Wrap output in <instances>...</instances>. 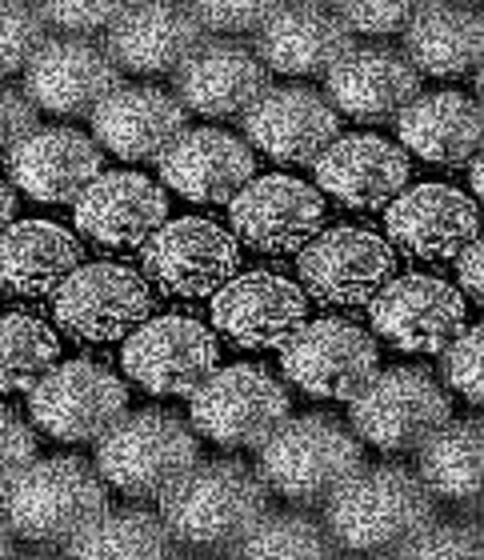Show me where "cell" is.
I'll return each instance as SVG.
<instances>
[{"label":"cell","mask_w":484,"mask_h":560,"mask_svg":"<svg viewBox=\"0 0 484 560\" xmlns=\"http://www.w3.org/2000/svg\"><path fill=\"white\" fill-rule=\"evenodd\" d=\"M433 521L437 501L409 465H361L324 501V528L337 549L361 557H397Z\"/></svg>","instance_id":"6da1fadb"},{"label":"cell","mask_w":484,"mask_h":560,"mask_svg":"<svg viewBox=\"0 0 484 560\" xmlns=\"http://www.w3.org/2000/svg\"><path fill=\"white\" fill-rule=\"evenodd\" d=\"M269 485L245 460H197L161 497V521L173 540L204 552H233L269 513Z\"/></svg>","instance_id":"7a4b0ae2"},{"label":"cell","mask_w":484,"mask_h":560,"mask_svg":"<svg viewBox=\"0 0 484 560\" xmlns=\"http://www.w3.org/2000/svg\"><path fill=\"white\" fill-rule=\"evenodd\" d=\"M108 509V485L84 456H45L0 489L12 537L64 549Z\"/></svg>","instance_id":"3957f363"},{"label":"cell","mask_w":484,"mask_h":560,"mask_svg":"<svg viewBox=\"0 0 484 560\" xmlns=\"http://www.w3.org/2000/svg\"><path fill=\"white\" fill-rule=\"evenodd\" d=\"M257 453L260 480L293 504H324L365 465L361 436L329 412L288 417Z\"/></svg>","instance_id":"277c9868"},{"label":"cell","mask_w":484,"mask_h":560,"mask_svg":"<svg viewBox=\"0 0 484 560\" xmlns=\"http://www.w3.org/2000/svg\"><path fill=\"white\" fill-rule=\"evenodd\" d=\"M197 460V429L168 409L125 412L96 441V472L132 501H161Z\"/></svg>","instance_id":"5b68a950"},{"label":"cell","mask_w":484,"mask_h":560,"mask_svg":"<svg viewBox=\"0 0 484 560\" xmlns=\"http://www.w3.org/2000/svg\"><path fill=\"white\" fill-rule=\"evenodd\" d=\"M353 432L380 453H416L452 417L449 393L428 369H389L368 381L353 400Z\"/></svg>","instance_id":"8992f818"},{"label":"cell","mask_w":484,"mask_h":560,"mask_svg":"<svg viewBox=\"0 0 484 560\" xmlns=\"http://www.w3.org/2000/svg\"><path fill=\"white\" fill-rule=\"evenodd\" d=\"M288 393L260 364H228L192 393V429L221 448H260L288 420Z\"/></svg>","instance_id":"52a82bcc"},{"label":"cell","mask_w":484,"mask_h":560,"mask_svg":"<svg viewBox=\"0 0 484 560\" xmlns=\"http://www.w3.org/2000/svg\"><path fill=\"white\" fill-rule=\"evenodd\" d=\"M281 369L300 393L320 400H353L380 373L373 332L344 316L305 320L281 345Z\"/></svg>","instance_id":"ba28073f"},{"label":"cell","mask_w":484,"mask_h":560,"mask_svg":"<svg viewBox=\"0 0 484 560\" xmlns=\"http://www.w3.org/2000/svg\"><path fill=\"white\" fill-rule=\"evenodd\" d=\"M28 412L40 432L64 444H96L125 412L129 388L113 369L96 361L57 364L28 393Z\"/></svg>","instance_id":"9c48e42d"},{"label":"cell","mask_w":484,"mask_h":560,"mask_svg":"<svg viewBox=\"0 0 484 560\" xmlns=\"http://www.w3.org/2000/svg\"><path fill=\"white\" fill-rule=\"evenodd\" d=\"M144 277L168 296H213L240 269L237 236L204 217L165 221L141 245Z\"/></svg>","instance_id":"30bf717a"},{"label":"cell","mask_w":484,"mask_h":560,"mask_svg":"<svg viewBox=\"0 0 484 560\" xmlns=\"http://www.w3.org/2000/svg\"><path fill=\"white\" fill-rule=\"evenodd\" d=\"M52 313L64 332L76 340H120L132 328H141L153 316V292L141 272L129 265L96 260L81 265L57 292H52Z\"/></svg>","instance_id":"8fae6325"},{"label":"cell","mask_w":484,"mask_h":560,"mask_svg":"<svg viewBox=\"0 0 484 560\" xmlns=\"http://www.w3.org/2000/svg\"><path fill=\"white\" fill-rule=\"evenodd\" d=\"M125 373L153 397H192L216 373L221 345L192 316H153L129 332Z\"/></svg>","instance_id":"7c38bea8"},{"label":"cell","mask_w":484,"mask_h":560,"mask_svg":"<svg viewBox=\"0 0 484 560\" xmlns=\"http://www.w3.org/2000/svg\"><path fill=\"white\" fill-rule=\"evenodd\" d=\"M296 272L320 304L356 308L389 284L397 272V257L385 236L356 229V224H341V229L317 233L300 248Z\"/></svg>","instance_id":"4fadbf2b"},{"label":"cell","mask_w":484,"mask_h":560,"mask_svg":"<svg viewBox=\"0 0 484 560\" xmlns=\"http://www.w3.org/2000/svg\"><path fill=\"white\" fill-rule=\"evenodd\" d=\"M228 221L248 248L284 257L324 229V197L296 176H260L228 200Z\"/></svg>","instance_id":"5bb4252c"},{"label":"cell","mask_w":484,"mask_h":560,"mask_svg":"<svg viewBox=\"0 0 484 560\" xmlns=\"http://www.w3.org/2000/svg\"><path fill=\"white\" fill-rule=\"evenodd\" d=\"M117 89L120 69L108 48L84 36H48V45L24 69V96L57 117H93Z\"/></svg>","instance_id":"9a60e30c"},{"label":"cell","mask_w":484,"mask_h":560,"mask_svg":"<svg viewBox=\"0 0 484 560\" xmlns=\"http://www.w3.org/2000/svg\"><path fill=\"white\" fill-rule=\"evenodd\" d=\"M421 96V72L392 45H353L324 77V101L337 117L389 125Z\"/></svg>","instance_id":"2e32d148"},{"label":"cell","mask_w":484,"mask_h":560,"mask_svg":"<svg viewBox=\"0 0 484 560\" xmlns=\"http://www.w3.org/2000/svg\"><path fill=\"white\" fill-rule=\"evenodd\" d=\"M272 89V72L240 40H216L209 36L177 72H173V96L185 113L209 120L245 117L260 96Z\"/></svg>","instance_id":"e0dca14e"},{"label":"cell","mask_w":484,"mask_h":560,"mask_svg":"<svg viewBox=\"0 0 484 560\" xmlns=\"http://www.w3.org/2000/svg\"><path fill=\"white\" fill-rule=\"evenodd\" d=\"M368 304L373 328L404 352H440L464 332V296L428 272L389 280Z\"/></svg>","instance_id":"ac0fdd59"},{"label":"cell","mask_w":484,"mask_h":560,"mask_svg":"<svg viewBox=\"0 0 484 560\" xmlns=\"http://www.w3.org/2000/svg\"><path fill=\"white\" fill-rule=\"evenodd\" d=\"M240 125L248 144L276 164H317L320 152L341 137V117L332 113L324 93L305 84L269 89L240 117Z\"/></svg>","instance_id":"d6986e66"},{"label":"cell","mask_w":484,"mask_h":560,"mask_svg":"<svg viewBox=\"0 0 484 560\" xmlns=\"http://www.w3.org/2000/svg\"><path fill=\"white\" fill-rule=\"evenodd\" d=\"M305 320V289L281 272H245L213 292V325L240 349H281Z\"/></svg>","instance_id":"ffe728a7"},{"label":"cell","mask_w":484,"mask_h":560,"mask_svg":"<svg viewBox=\"0 0 484 560\" xmlns=\"http://www.w3.org/2000/svg\"><path fill=\"white\" fill-rule=\"evenodd\" d=\"M185 132V105L156 84H120L93 113V140L120 161H161Z\"/></svg>","instance_id":"44dd1931"},{"label":"cell","mask_w":484,"mask_h":560,"mask_svg":"<svg viewBox=\"0 0 484 560\" xmlns=\"http://www.w3.org/2000/svg\"><path fill=\"white\" fill-rule=\"evenodd\" d=\"M317 168V192H329L344 209H385L397 200L409 185V152L385 137H337L329 149L320 152Z\"/></svg>","instance_id":"7402d4cb"},{"label":"cell","mask_w":484,"mask_h":560,"mask_svg":"<svg viewBox=\"0 0 484 560\" xmlns=\"http://www.w3.org/2000/svg\"><path fill=\"white\" fill-rule=\"evenodd\" d=\"M204 40L209 36L189 12V4H165V0L125 4V12L105 33V48L113 65L141 72V77L177 72Z\"/></svg>","instance_id":"603a6c76"},{"label":"cell","mask_w":484,"mask_h":560,"mask_svg":"<svg viewBox=\"0 0 484 560\" xmlns=\"http://www.w3.org/2000/svg\"><path fill=\"white\" fill-rule=\"evenodd\" d=\"M389 241L421 260H452L464 245L476 241L481 212L461 188L452 185H413L389 200Z\"/></svg>","instance_id":"cb8c5ba5"},{"label":"cell","mask_w":484,"mask_h":560,"mask_svg":"<svg viewBox=\"0 0 484 560\" xmlns=\"http://www.w3.org/2000/svg\"><path fill=\"white\" fill-rule=\"evenodd\" d=\"M252 52L269 72L329 77L332 65L353 52V33L329 4H276V12L260 24Z\"/></svg>","instance_id":"d4e9b609"},{"label":"cell","mask_w":484,"mask_h":560,"mask_svg":"<svg viewBox=\"0 0 484 560\" xmlns=\"http://www.w3.org/2000/svg\"><path fill=\"white\" fill-rule=\"evenodd\" d=\"M165 217V188L141 173H101L76 200V229L101 248H141Z\"/></svg>","instance_id":"484cf974"},{"label":"cell","mask_w":484,"mask_h":560,"mask_svg":"<svg viewBox=\"0 0 484 560\" xmlns=\"http://www.w3.org/2000/svg\"><path fill=\"white\" fill-rule=\"evenodd\" d=\"M101 144L64 125H48L36 129L21 149L9 156L12 185L24 197L40 200V205H76L81 192L101 176Z\"/></svg>","instance_id":"4316f807"},{"label":"cell","mask_w":484,"mask_h":560,"mask_svg":"<svg viewBox=\"0 0 484 560\" xmlns=\"http://www.w3.org/2000/svg\"><path fill=\"white\" fill-rule=\"evenodd\" d=\"M156 164L161 180L197 205H225L257 173V156L225 129H189Z\"/></svg>","instance_id":"83f0119b"},{"label":"cell","mask_w":484,"mask_h":560,"mask_svg":"<svg viewBox=\"0 0 484 560\" xmlns=\"http://www.w3.org/2000/svg\"><path fill=\"white\" fill-rule=\"evenodd\" d=\"M81 241L52 221H12L0 233V289L12 296H48L81 269Z\"/></svg>","instance_id":"f1b7e54d"},{"label":"cell","mask_w":484,"mask_h":560,"mask_svg":"<svg viewBox=\"0 0 484 560\" xmlns=\"http://www.w3.org/2000/svg\"><path fill=\"white\" fill-rule=\"evenodd\" d=\"M397 132L404 149L416 152L421 161L461 168L481 152L484 113L473 96L440 89V93L416 96L397 117Z\"/></svg>","instance_id":"f546056e"},{"label":"cell","mask_w":484,"mask_h":560,"mask_svg":"<svg viewBox=\"0 0 484 560\" xmlns=\"http://www.w3.org/2000/svg\"><path fill=\"white\" fill-rule=\"evenodd\" d=\"M404 57L416 72L428 77H464L476 72L484 57V16L473 4H416L404 28Z\"/></svg>","instance_id":"4dcf8cb0"},{"label":"cell","mask_w":484,"mask_h":560,"mask_svg":"<svg viewBox=\"0 0 484 560\" xmlns=\"http://www.w3.org/2000/svg\"><path fill=\"white\" fill-rule=\"evenodd\" d=\"M416 477L425 480L433 501H445L452 509L476 513L481 509V485H484V424L481 417L445 420L421 448Z\"/></svg>","instance_id":"1f68e13d"},{"label":"cell","mask_w":484,"mask_h":560,"mask_svg":"<svg viewBox=\"0 0 484 560\" xmlns=\"http://www.w3.org/2000/svg\"><path fill=\"white\" fill-rule=\"evenodd\" d=\"M173 533L149 509H105L76 540L64 545V552L76 560H161L173 557Z\"/></svg>","instance_id":"d6a6232c"},{"label":"cell","mask_w":484,"mask_h":560,"mask_svg":"<svg viewBox=\"0 0 484 560\" xmlns=\"http://www.w3.org/2000/svg\"><path fill=\"white\" fill-rule=\"evenodd\" d=\"M57 332L40 316H0V393H33L57 369Z\"/></svg>","instance_id":"836d02e7"},{"label":"cell","mask_w":484,"mask_h":560,"mask_svg":"<svg viewBox=\"0 0 484 560\" xmlns=\"http://www.w3.org/2000/svg\"><path fill=\"white\" fill-rule=\"evenodd\" d=\"M337 540L329 537L324 521H317L312 513H264L252 533L240 540L233 557H248V560H324L337 557Z\"/></svg>","instance_id":"e575fe53"},{"label":"cell","mask_w":484,"mask_h":560,"mask_svg":"<svg viewBox=\"0 0 484 560\" xmlns=\"http://www.w3.org/2000/svg\"><path fill=\"white\" fill-rule=\"evenodd\" d=\"M48 45V24L36 4L0 0V77L24 72Z\"/></svg>","instance_id":"d590c367"},{"label":"cell","mask_w":484,"mask_h":560,"mask_svg":"<svg viewBox=\"0 0 484 560\" xmlns=\"http://www.w3.org/2000/svg\"><path fill=\"white\" fill-rule=\"evenodd\" d=\"M484 533L476 521H433L421 528L397 557L404 560H452V557H481Z\"/></svg>","instance_id":"8d00e7d4"},{"label":"cell","mask_w":484,"mask_h":560,"mask_svg":"<svg viewBox=\"0 0 484 560\" xmlns=\"http://www.w3.org/2000/svg\"><path fill=\"white\" fill-rule=\"evenodd\" d=\"M204 36H257L260 24L269 21L276 4L272 0H204V4H189Z\"/></svg>","instance_id":"74e56055"},{"label":"cell","mask_w":484,"mask_h":560,"mask_svg":"<svg viewBox=\"0 0 484 560\" xmlns=\"http://www.w3.org/2000/svg\"><path fill=\"white\" fill-rule=\"evenodd\" d=\"M481 345L484 328H464L461 337L440 349V376L461 393L473 409H481L484 388H481Z\"/></svg>","instance_id":"f35d334b"},{"label":"cell","mask_w":484,"mask_h":560,"mask_svg":"<svg viewBox=\"0 0 484 560\" xmlns=\"http://www.w3.org/2000/svg\"><path fill=\"white\" fill-rule=\"evenodd\" d=\"M349 33L365 36H397L409 28L416 4L409 0H349V4H332Z\"/></svg>","instance_id":"ab89813d"},{"label":"cell","mask_w":484,"mask_h":560,"mask_svg":"<svg viewBox=\"0 0 484 560\" xmlns=\"http://www.w3.org/2000/svg\"><path fill=\"white\" fill-rule=\"evenodd\" d=\"M40 16H45L48 28H60L64 36H84V40H93L96 33H108L113 21H117L125 4H84V0H52V4H36Z\"/></svg>","instance_id":"60d3db41"},{"label":"cell","mask_w":484,"mask_h":560,"mask_svg":"<svg viewBox=\"0 0 484 560\" xmlns=\"http://www.w3.org/2000/svg\"><path fill=\"white\" fill-rule=\"evenodd\" d=\"M36 460V432L16 409L0 405V489Z\"/></svg>","instance_id":"b9f144b4"},{"label":"cell","mask_w":484,"mask_h":560,"mask_svg":"<svg viewBox=\"0 0 484 560\" xmlns=\"http://www.w3.org/2000/svg\"><path fill=\"white\" fill-rule=\"evenodd\" d=\"M36 129V105L24 96V89L0 81V161H9Z\"/></svg>","instance_id":"7bdbcfd3"},{"label":"cell","mask_w":484,"mask_h":560,"mask_svg":"<svg viewBox=\"0 0 484 560\" xmlns=\"http://www.w3.org/2000/svg\"><path fill=\"white\" fill-rule=\"evenodd\" d=\"M457 277H461V289L473 296V301H484V284H481V245H464L457 253Z\"/></svg>","instance_id":"ee69618b"},{"label":"cell","mask_w":484,"mask_h":560,"mask_svg":"<svg viewBox=\"0 0 484 560\" xmlns=\"http://www.w3.org/2000/svg\"><path fill=\"white\" fill-rule=\"evenodd\" d=\"M12 217H16V192H12V185L0 180V233L12 224Z\"/></svg>","instance_id":"f6af8a7d"},{"label":"cell","mask_w":484,"mask_h":560,"mask_svg":"<svg viewBox=\"0 0 484 560\" xmlns=\"http://www.w3.org/2000/svg\"><path fill=\"white\" fill-rule=\"evenodd\" d=\"M12 540H16V537H12V528H9V521H4V513H0V557H12V552H16V549H12Z\"/></svg>","instance_id":"bcb514c9"}]
</instances>
